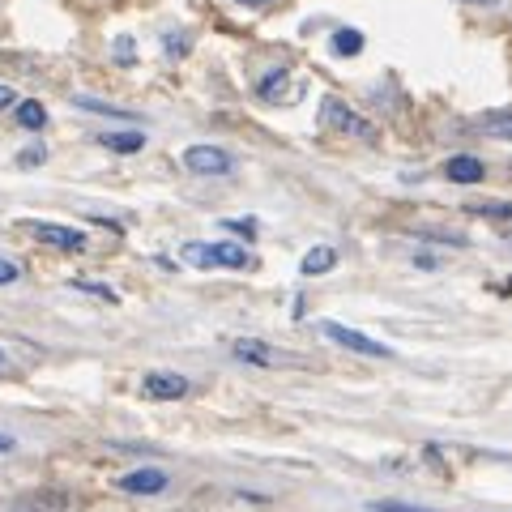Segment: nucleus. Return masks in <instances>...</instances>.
Segmentation results:
<instances>
[{
	"mask_svg": "<svg viewBox=\"0 0 512 512\" xmlns=\"http://www.w3.org/2000/svg\"><path fill=\"white\" fill-rule=\"evenodd\" d=\"M9 448H13V440H9V436H0V453H9Z\"/></svg>",
	"mask_w": 512,
	"mask_h": 512,
	"instance_id": "cd10ccee",
	"label": "nucleus"
},
{
	"mask_svg": "<svg viewBox=\"0 0 512 512\" xmlns=\"http://www.w3.org/2000/svg\"><path fill=\"white\" fill-rule=\"evenodd\" d=\"M474 218H491L495 227H500V235L512 239V205L508 201H487V205H470Z\"/></svg>",
	"mask_w": 512,
	"mask_h": 512,
	"instance_id": "9b49d317",
	"label": "nucleus"
},
{
	"mask_svg": "<svg viewBox=\"0 0 512 512\" xmlns=\"http://www.w3.org/2000/svg\"><path fill=\"white\" fill-rule=\"evenodd\" d=\"M320 120H325L329 128H342V133L359 137V141H376V128L367 124L359 111H350L342 99H325V107H320Z\"/></svg>",
	"mask_w": 512,
	"mask_h": 512,
	"instance_id": "7ed1b4c3",
	"label": "nucleus"
},
{
	"mask_svg": "<svg viewBox=\"0 0 512 512\" xmlns=\"http://www.w3.org/2000/svg\"><path fill=\"white\" fill-rule=\"evenodd\" d=\"M483 133L512 141V111H491V116H483Z\"/></svg>",
	"mask_w": 512,
	"mask_h": 512,
	"instance_id": "dca6fc26",
	"label": "nucleus"
},
{
	"mask_svg": "<svg viewBox=\"0 0 512 512\" xmlns=\"http://www.w3.org/2000/svg\"><path fill=\"white\" fill-rule=\"evenodd\" d=\"M13 103H18V90H13V86H0V111L13 107Z\"/></svg>",
	"mask_w": 512,
	"mask_h": 512,
	"instance_id": "b1692460",
	"label": "nucleus"
},
{
	"mask_svg": "<svg viewBox=\"0 0 512 512\" xmlns=\"http://www.w3.org/2000/svg\"><path fill=\"white\" fill-rule=\"evenodd\" d=\"M320 333H325L329 342H338V346H346V350H355V355H367V359H393V350L384 346V342L367 338V333L350 329V325H338V320H325V325H320Z\"/></svg>",
	"mask_w": 512,
	"mask_h": 512,
	"instance_id": "f03ea898",
	"label": "nucleus"
},
{
	"mask_svg": "<svg viewBox=\"0 0 512 512\" xmlns=\"http://www.w3.org/2000/svg\"><path fill=\"white\" fill-rule=\"evenodd\" d=\"M184 261L197 269H252L256 256L239 244H184Z\"/></svg>",
	"mask_w": 512,
	"mask_h": 512,
	"instance_id": "f257e3e1",
	"label": "nucleus"
},
{
	"mask_svg": "<svg viewBox=\"0 0 512 512\" xmlns=\"http://www.w3.org/2000/svg\"><path fill=\"white\" fill-rule=\"evenodd\" d=\"M444 175L453 184H478L487 175V167H483V158H474V154H457L444 163Z\"/></svg>",
	"mask_w": 512,
	"mask_h": 512,
	"instance_id": "1a4fd4ad",
	"label": "nucleus"
},
{
	"mask_svg": "<svg viewBox=\"0 0 512 512\" xmlns=\"http://www.w3.org/2000/svg\"><path fill=\"white\" fill-rule=\"evenodd\" d=\"M231 355H235L239 363H248V367H278V363H286L282 350L265 346V342H256V338H239V342H231Z\"/></svg>",
	"mask_w": 512,
	"mask_h": 512,
	"instance_id": "0eeeda50",
	"label": "nucleus"
},
{
	"mask_svg": "<svg viewBox=\"0 0 512 512\" xmlns=\"http://www.w3.org/2000/svg\"><path fill=\"white\" fill-rule=\"evenodd\" d=\"M99 146L116 150V154H137L146 146V133H141V128H128V133H99Z\"/></svg>",
	"mask_w": 512,
	"mask_h": 512,
	"instance_id": "9d476101",
	"label": "nucleus"
},
{
	"mask_svg": "<svg viewBox=\"0 0 512 512\" xmlns=\"http://www.w3.org/2000/svg\"><path fill=\"white\" fill-rule=\"evenodd\" d=\"M184 167L192 175H231L235 171V158L222 150V146H188L184 150Z\"/></svg>",
	"mask_w": 512,
	"mask_h": 512,
	"instance_id": "20e7f679",
	"label": "nucleus"
},
{
	"mask_svg": "<svg viewBox=\"0 0 512 512\" xmlns=\"http://www.w3.org/2000/svg\"><path fill=\"white\" fill-rule=\"evenodd\" d=\"M43 158H47V150H43V146H30V150H22V154H18V163H22V167H39Z\"/></svg>",
	"mask_w": 512,
	"mask_h": 512,
	"instance_id": "412c9836",
	"label": "nucleus"
},
{
	"mask_svg": "<svg viewBox=\"0 0 512 512\" xmlns=\"http://www.w3.org/2000/svg\"><path fill=\"white\" fill-rule=\"evenodd\" d=\"M333 265H338V252H333V248H325V244H320V248H312L308 256H303L299 274H303V278H320V274H329V269H333Z\"/></svg>",
	"mask_w": 512,
	"mask_h": 512,
	"instance_id": "f8f14e48",
	"label": "nucleus"
},
{
	"mask_svg": "<svg viewBox=\"0 0 512 512\" xmlns=\"http://www.w3.org/2000/svg\"><path fill=\"white\" fill-rule=\"evenodd\" d=\"M47 124V107L43 103H18V128H26V133H39V128Z\"/></svg>",
	"mask_w": 512,
	"mask_h": 512,
	"instance_id": "ddd939ff",
	"label": "nucleus"
},
{
	"mask_svg": "<svg viewBox=\"0 0 512 512\" xmlns=\"http://www.w3.org/2000/svg\"><path fill=\"white\" fill-rule=\"evenodd\" d=\"M286 86H291V73H286V69H274L269 77H261V86H256V94H261V99H282Z\"/></svg>",
	"mask_w": 512,
	"mask_h": 512,
	"instance_id": "2eb2a0df",
	"label": "nucleus"
},
{
	"mask_svg": "<svg viewBox=\"0 0 512 512\" xmlns=\"http://www.w3.org/2000/svg\"><path fill=\"white\" fill-rule=\"evenodd\" d=\"M414 265H419V269H436L440 261H436V256H427V252H423V256H414Z\"/></svg>",
	"mask_w": 512,
	"mask_h": 512,
	"instance_id": "393cba45",
	"label": "nucleus"
},
{
	"mask_svg": "<svg viewBox=\"0 0 512 512\" xmlns=\"http://www.w3.org/2000/svg\"><path fill=\"white\" fill-rule=\"evenodd\" d=\"M77 107H86V111H99V116H116V120H137L133 111H124V107H111L103 99H90V94H77Z\"/></svg>",
	"mask_w": 512,
	"mask_h": 512,
	"instance_id": "f3484780",
	"label": "nucleus"
},
{
	"mask_svg": "<svg viewBox=\"0 0 512 512\" xmlns=\"http://www.w3.org/2000/svg\"><path fill=\"white\" fill-rule=\"evenodd\" d=\"M30 235L43 239V244H52L60 252H82L86 248V235L73 231V227H60V222H30Z\"/></svg>",
	"mask_w": 512,
	"mask_h": 512,
	"instance_id": "39448f33",
	"label": "nucleus"
},
{
	"mask_svg": "<svg viewBox=\"0 0 512 512\" xmlns=\"http://www.w3.org/2000/svg\"><path fill=\"white\" fill-rule=\"evenodd\" d=\"M22 278V269L13 265V261H5V256H0V286H9V282H18Z\"/></svg>",
	"mask_w": 512,
	"mask_h": 512,
	"instance_id": "4be33fe9",
	"label": "nucleus"
},
{
	"mask_svg": "<svg viewBox=\"0 0 512 512\" xmlns=\"http://www.w3.org/2000/svg\"><path fill=\"white\" fill-rule=\"evenodd\" d=\"M372 512H431V508H419V504H402V500H376Z\"/></svg>",
	"mask_w": 512,
	"mask_h": 512,
	"instance_id": "a211bd4d",
	"label": "nucleus"
},
{
	"mask_svg": "<svg viewBox=\"0 0 512 512\" xmlns=\"http://www.w3.org/2000/svg\"><path fill=\"white\" fill-rule=\"evenodd\" d=\"M0 367H5V355H0Z\"/></svg>",
	"mask_w": 512,
	"mask_h": 512,
	"instance_id": "c85d7f7f",
	"label": "nucleus"
},
{
	"mask_svg": "<svg viewBox=\"0 0 512 512\" xmlns=\"http://www.w3.org/2000/svg\"><path fill=\"white\" fill-rule=\"evenodd\" d=\"M120 491H128V495H158V491H167V474L163 470H133V474L120 478Z\"/></svg>",
	"mask_w": 512,
	"mask_h": 512,
	"instance_id": "6e6552de",
	"label": "nucleus"
},
{
	"mask_svg": "<svg viewBox=\"0 0 512 512\" xmlns=\"http://www.w3.org/2000/svg\"><path fill=\"white\" fill-rule=\"evenodd\" d=\"M239 5H248V9H261V5H269V0H239Z\"/></svg>",
	"mask_w": 512,
	"mask_h": 512,
	"instance_id": "a878e982",
	"label": "nucleus"
},
{
	"mask_svg": "<svg viewBox=\"0 0 512 512\" xmlns=\"http://www.w3.org/2000/svg\"><path fill=\"white\" fill-rule=\"evenodd\" d=\"M116 56H120V64H133V39H116Z\"/></svg>",
	"mask_w": 512,
	"mask_h": 512,
	"instance_id": "5701e85b",
	"label": "nucleus"
},
{
	"mask_svg": "<svg viewBox=\"0 0 512 512\" xmlns=\"http://www.w3.org/2000/svg\"><path fill=\"white\" fill-rule=\"evenodd\" d=\"M73 291H86V295H99V299H116V291H111V286H99V282H73Z\"/></svg>",
	"mask_w": 512,
	"mask_h": 512,
	"instance_id": "6ab92c4d",
	"label": "nucleus"
},
{
	"mask_svg": "<svg viewBox=\"0 0 512 512\" xmlns=\"http://www.w3.org/2000/svg\"><path fill=\"white\" fill-rule=\"evenodd\" d=\"M222 231H235V235L252 239V235H256V222H252V218H239V222H222Z\"/></svg>",
	"mask_w": 512,
	"mask_h": 512,
	"instance_id": "aec40b11",
	"label": "nucleus"
},
{
	"mask_svg": "<svg viewBox=\"0 0 512 512\" xmlns=\"http://www.w3.org/2000/svg\"><path fill=\"white\" fill-rule=\"evenodd\" d=\"M141 393H146L150 402H180V397L188 393V380L175 376V372H150L146 380H141Z\"/></svg>",
	"mask_w": 512,
	"mask_h": 512,
	"instance_id": "423d86ee",
	"label": "nucleus"
},
{
	"mask_svg": "<svg viewBox=\"0 0 512 512\" xmlns=\"http://www.w3.org/2000/svg\"><path fill=\"white\" fill-rule=\"evenodd\" d=\"M466 5H487L491 9V5H500V0H466Z\"/></svg>",
	"mask_w": 512,
	"mask_h": 512,
	"instance_id": "bb28decb",
	"label": "nucleus"
},
{
	"mask_svg": "<svg viewBox=\"0 0 512 512\" xmlns=\"http://www.w3.org/2000/svg\"><path fill=\"white\" fill-rule=\"evenodd\" d=\"M333 52H338V56H359L363 52V35H359V30H350V26L333 30Z\"/></svg>",
	"mask_w": 512,
	"mask_h": 512,
	"instance_id": "4468645a",
	"label": "nucleus"
}]
</instances>
